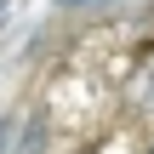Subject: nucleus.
I'll use <instances>...</instances> for the list:
<instances>
[{"mask_svg": "<svg viewBox=\"0 0 154 154\" xmlns=\"http://www.w3.org/2000/svg\"><path fill=\"white\" fill-rule=\"evenodd\" d=\"M137 109H154V63L143 69V80H137Z\"/></svg>", "mask_w": 154, "mask_h": 154, "instance_id": "2", "label": "nucleus"}, {"mask_svg": "<svg viewBox=\"0 0 154 154\" xmlns=\"http://www.w3.org/2000/svg\"><path fill=\"white\" fill-rule=\"evenodd\" d=\"M17 131H23V143H17L11 154H46L51 149V120H46V114H29Z\"/></svg>", "mask_w": 154, "mask_h": 154, "instance_id": "1", "label": "nucleus"}, {"mask_svg": "<svg viewBox=\"0 0 154 154\" xmlns=\"http://www.w3.org/2000/svg\"><path fill=\"white\" fill-rule=\"evenodd\" d=\"M86 6H114V0H57V11H86Z\"/></svg>", "mask_w": 154, "mask_h": 154, "instance_id": "4", "label": "nucleus"}, {"mask_svg": "<svg viewBox=\"0 0 154 154\" xmlns=\"http://www.w3.org/2000/svg\"><path fill=\"white\" fill-rule=\"evenodd\" d=\"M17 143V114H0V154H11Z\"/></svg>", "mask_w": 154, "mask_h": 154, "instance_id": "3", "label": "nucleus"}]
</instances>
